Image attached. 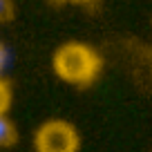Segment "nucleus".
<instances>
[{
    "label": "nucleus",
    "mask_w": 152,
    "mask_h": 152,
    "mask_svg": "<svg viewBox=\"0 0 152 152\" xmlns=\"http://www.w3.org/2000/svg\"><path fill=\"white\" fill-rule=\"evenodd\" d=\"M52 67L61 81L76 87H85L99 78L103 69V61L94 47L72 40V43H63L54 52Z\"/></svg>",
    "instance_id": "nucleus-1"
},
{
    "label": "nucleus",
    "mask_w": 152,
    "mask_h": 152,
    "mask_svg": "<svg viewBox=\"0 0 152 152\" xmlns=\"http://www.w3.org/2000/svg\"><path fill=\"white\" fill-rule=\"evenodd\" d=\"M36 152H78L81 137L78 130L65 119H49L40 123L34 132Z\"/></svg>",
    "instance_id": "nucleus-2"
},
{
    "label": "nucleus",
    "mask_w": 152,
    "mask_h": 152,
    "mask_svg": "<svg viewBox=\"0 0 152 152\" xmlns=\"http://www.w3.org/2000/svg\"><path fill=\"white\" fill-rule=\"evenodd\" d=\"M18 132H16V125L11 123V119L7 116V112H0V148H9L16 143Z\"/></svg>",
    "instance_id": "nucleus-3"
},
{
    "label": "nucleus",
    "mask_w": 152,
    "mask_h": 152,
    "mask_svg": "<svg viewBox=\"0 0 152 152\" xmlns=\"http://www.w3.org/2000/svg\"><path fill=\"white\" fill-rule=\"evenodd\" d=\"M16 9H14V2L11 0H0V25L9 23L11 18H14Z\"/></svg>",
    "instance_id": "nucleus-4"
},
{
    "label": "nucleus",
    "mask_w": 152,
    "mask_h": 152,
    "mask_svg": "<svg viewBox=\"0 0 152 152\" xmlns=\"http://www.w3.org/2000/svg\"><path fill=\"white\" fill-rule=\"evenodd\" d=\"M11 105V90L2 78H0V112H7Z\"/></svg>",
    "instance_id": "nucleus-5"
},
{
    "label": "nucleus",
    "mask_w": 152,
    "mask_h": 152,
    "mask_svg": "<svg viewBox=\"0 0 152 152\" xmlns=\"http://www.w3.org/2000/svg\"><path fill=\"white\" fill-rule=\"evenodd\" d=\"M5 63H7V49H5V45L0 43V78H2V69H5Z\"/></svg>",
    "instance_id": "nucleus-6"
},
{
    "label": "nucleus",
    "mask_w": 152,
    "mask_h": 152,
    "mask_svg": "<svg viewBox=\"0 0 152 152\" xmlns=\"http://www.w3.org/2000/svg\"><path fill=\"white\" fill-rule=\"evenodd\" d=\"M78 2H87V0H78Z\"/></svg>",
    "instance_id": "nucleus-7"
}]
</instances>
